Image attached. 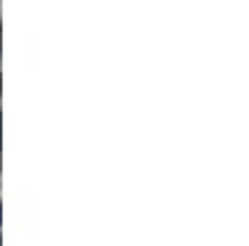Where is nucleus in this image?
<instances>
[{
    "instance_id": "1",
    "label": "nucleus",
    "mask_w": 249,
    "mask_h": 246,
    "mask_svg": "<svg viewBox=\"0 0 249 246\" xmlns=\"http://www.w3.org/2000/svg\"><path fill=\"white\" fill-rule=\"evenodd\" d=\"M0 221H3V207H0Z\"/></svg>"
}]
</instances>
